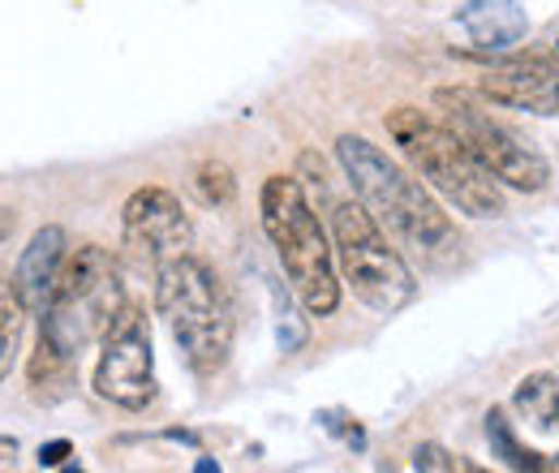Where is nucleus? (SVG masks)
<instances>
[{
    "instance_id": "f257e3e1",
    "label": "nucleus",
    "mask_w": 559,
    "mask_h": 473,
    "mask_svg": "<svg viewBox=\"0 0 559 473\" xmlns=\"http://www.w3.org/2000/svg\"><path fill=\"white\" fill-rule=\"evenodd\" d=\"M263 233L276 246V259L301 306L319 319L336 315L341 306V271H336V246L328 228L319 224L314 206L306 199L297 177H267L259 194Z\"/></svg>"
},
{
    "instance_id": "f03ea898",
    "label": "nucleus",
    "mask_w": 559,
    "mask_h": 473,
    "mask_svg": "<svg viewBox=\"0 0 559 473\" xmlns=\"http://www.w3.org/2000/svg\"><path fill=\"white\" fill-rule=\"evenodd\" d=\"M336 159L349 177L357 203L366 206L379 224H388L396 237H405L418 250H443V246L456 241V228H452L448 211L421 190L418 177H409L374 142H366L361 134H341Z\"/></svg>"
},
{
    "instance_id": "7ed1b4c3",
    "label": "nucleus",
    "mask_w": 559,
    "mask_h": 473,
    "mask_svg": "<svg viewBox=\"0 0 559 473\" xmlns=\"http://www.w3.org/2000/svg\"><path fill=\"white\" fill-rule=\"evenodd\" d=\"M155 306L177 340L181 357L199 379H211L224 370L233 353V306L215 280V271L194 259L177 255L155 268Z\"/></svg>"
},
{
    "instance_id": "20e7f679",
    "label": "nucleus",
    "mask_w": 559,
    "mask_h": 473,
    "mask_svg": "<svg viewBox=\"0 0 559 473\" xmlns=\"http://www.w3.org/2000/svg\"><path fill=\"white\" fill-rule=\"evenodd\" d=\"M388 138L461 215L469 220L503 215V186L483 168V159L461 142V134L448 121H435L421 108H392Z\"/></svg>"
},
{
    "instance_id": "39448f33",
    "label": "nucleus",
    "mask_w": 559,
    "mask_h": 473,
    "mask_svg": "<svg viewBox=\"0 0 559 473\" xmlns=\"http://www.w3.org/2000/svg\"><path fill=\"white\" fill-rule=\"evenodd\" d=\"M121 306H126L121 301V271L112 263V255L104 246H82L66 259V271L52 288L48 310H44L39 336L70 362L104 336V328L112 323V315Z\"/></svg>"
},
{
    "instance_id": "423d86ee",
    "label": "nucleus",
    "mask_w": 559,
    "mask_h": 473,
    "mask_svg": "<svg viewBox=\"0 0 559 473\" xmlns=\"http://www.w3.org/2000/svg\"><path fill=\"white\" fill-rule=\"evenodd\" d=\"M332 246L345 284L374 315H396L418 297V280L409 263L392 250L383 224L361 203H341L332 211Z\"/></svg>"
},
{
    "instance_id": "0eeeda50",
    "label": "nucleus",
    "mask_w": 559,
    "mask_h": 473,
    "mask_svg": "<svg viewBox=\"0 0 559 473\" xmlns=\"http://www.w3.org/2000/svg\"><path fill=\"white\" fill-rule=\"evenodd\" d=\"M435 108L443 113V121L461 134V142L483 159L490 177L508 190L521 194H538L551 181V164L525 142L521 134H512L499 117H490V108L483 104V95L461 91V86H443L435 91Z\"/></svg>"
},
{
    "instance_id": "6e6552de",
    "label": "nucleus",
    "mask_w": 559,
    "mask_h": 473,
    "mask_svg": "<svg viewBox=\"0 0 559 473\" xmlns=\"http://www.w3.org/2000/svg\"><path fill=\"white\" fill-rule=\"evenodd\" d=\"M155 348L151 328L139 306H121L112 323L99 336V362H95V392L117 409L139 413L155 401Z\"/></svg>"
},
{
    "instance_id": "1a4fd4ad",
    "label": "nucleus",
    "mask_w": 559,
    "mask_h": 473,
    "mask_svg": "<svg viewBox=\"0 0 559 473\" xmlns=\"http://www.w3.org/2000/svg\"><path fill=\"white\" fill-rule=\"evenodd\" d=\"M121 233H126V246L146 255L155 268L177 259V255H190V241H194L186 206L164 186H142V190H134L126 199V206H121Z\"/></svg>"
},
{
    "instance_id": "9d476101",
    "label": "nucleus",
    "mask_w": 559,
    "mask_h": 473,
    "mask_svg": "<svg viewBox=\"0 0 559 473\" xmlns=\"http://www.w3.org/2000/svg\"><path fill=\"white\" fill-rule=\"evenodd\" d=\"M478 95L503 108L559 117V57H508L495 61Z\"/></svg>"
},
{
    "instance_id": "9b49d317",
    "label": "nucleus",
    "mask_w": 559,
    "mask_h": 473,
    "mask_svg": "<svg viewBox=\"0 0 559 473\" xmlns=\"http://www.w3.org/2000/svg\"><path fill=\"white\" fill-rule=\"evenodd\" d=\"M66 259H70V233L61 224H44L26 241V250H22L17 268H13V284H9L17 293V301L26 306V315H44L48 310L52 288H57V280L66 271Z\"/></svg>"
},
{
    "instance_id": "f8f14e48",
    "label": "nucleus",
    "mask_w": 559,
    "mask_h": 473,
    "mask_svg": "<svg viewBox=\"0 0 559 473\" xmlns=\"http://www.w3.org/2000/svg\"><path fill=\"white\" fill-rule=\"evenodd\" d=\"M456 26L478 44V52H512L525 39L530 17L521 0H465Z\"/></svg>"
},
{
    "instance_id": "ddd939ff",
    "label": "nucleus",
    "mask_w": 559,
    "mask_h": 473,
    "mask_svg": "<svg viewBox=\"0 0 559 473\" xmlns=\"http://www.w3.org/2000/svg\"><path fill=\"white\" fill-rule=\"evenodd\" d=\"M512 405L516 413L534 426V430H556L559 426V379L551 370H534L516 383L512 392Z\"/></svg>"
},
{
    "instance_id": "4468645a",
    "label": "nucleus",
    "mask_w": 559,
    "mask_h": 473,
    "mask_svg": "<svg viewBox=\"0 0 559 473\" xmlns=\"http://www.w3.org/2000/svg\"><path fill=\"white\" fill-rule=\"evenodd\" d=\"M22 323H26V306L17 301L13 288H0V383L9 379V370H13V362H17Z\"/></svg>"
},
{
    "instance_id": "2eb2a0df",
    "label": "nucleus",
    "mask_w": 559,
    "mask_h": 473,
    "mask_svg": "<svg viewBox=\"0 0 559 473\" xmlns=\"http://www.w3.org/2000/svg\"><path fill=\"white\" fill-rule=\"evenodd\" d=\"M487 439H490V448H495V452H499V457H503L512 470H543V457L516 444L512 426L503 422V409H490V413H487Z\"/></svg>"
},
{
    "instance_id": "dca6fc26",
    "label": "nucleus",
    "mask_w": 559,
    "mask_h": 473,
    "mask_svg": "<svg viewBox=\"0 0 559 473\" xmlns=\"http://www.w3.org/2000/svg\"><path fill=\"white\" fill-rule=\"evenodd\" d=\"M194 186H199L203 203H211V206L233 203V194H237L233 168H228V164H219V159H203V164H199V173H194Z\"/></svg>"
},
{
    "instance_id": "f3484780",
    "label": "nucleus",
    "mask_w": 559,
    "mask_h": 473,
    "mask_svg": "<svg viewBox=\"0 0 559 473\" xmlns=\"http://www.w3.org/2000/svg\"><path fill=\"white\" fill-rule=\"evenodd\" d=\"M414 470H430V473H452V470H469L465 461H456L452 452H443L439 444H421L414 452Z\"/></svg>"
},
{
    "instance_id": "a211bd4d",
    "label": "nucleus",
    "mask_w": 559,
    "mask_h": 473,
    "mask_svg": "<svg viewBox=\"0 0 559 473\" xmlns=\"http://www.w3.org/2000/svg\"><path fill=\"white\" fill-rule=\"evenodd\" d=\"M66 457H70V444H66V439H57V444L39 448V465H61Z\"/></svg>"
},
{
    "instance_id": "6ab92c4d",
    "label": "nucleus",
    "mask_w": 559,
    "mask_h": 473,
    "mask_svg": "<svg viewBox=\"0 0 559 473\" xmlns=\"http://www.w3.org/2000/svg\"><path fill=\"white\" fill-rule=\"evenodd\" d=\"M13 457H17V444H13L9 435H0V470H9V465H13Z\"/></svg>"
},
{
    "instance_id": "aec40b11",
    "label": "nucleus",
    "mask_w": 559,
    "mask_h": 473,
    "mask_svg": "<svg viewBox=\"0 0 559 473\" xmlns=\"http://www.w3.org/2000/svg\"><path fill=\"white\" fill-rule=\"evenodd\" d=\"M4 228H9V224H4V211H0V237H4Z\"/></svg>"
}]
</instances>
